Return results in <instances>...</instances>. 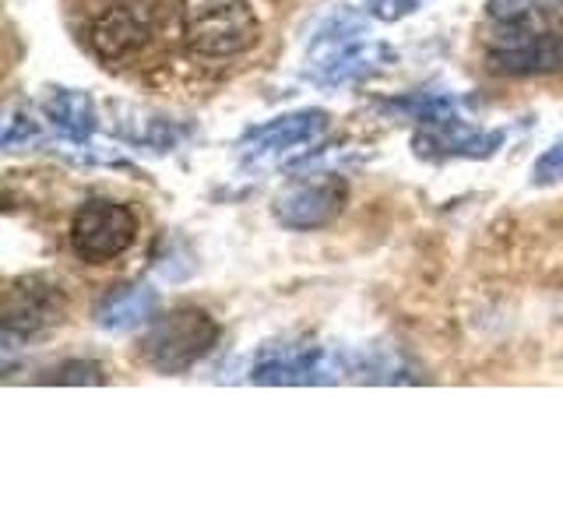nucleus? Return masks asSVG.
Here are the masks:
<instances>
[{
    "instance_id": "f3484780",
    "label": "nucleus",
    "mask_w": 563,
    "mask_h": 528,
    "mask_svg": "<svg viewBox=\"0 0 563 528\" xmlns=\"http://www.w3.org/2000/svg\"><path fill=\"white\" fill-rule=\"evenodd\" d=\"M419 4H422V0H369L366 11L374 18H380V22H398V18L412 14Z\"/></svg>"
},
{
    "instance_id": "6e6552de",
    "label": "nucleus",
    "mask_w": 563,
    "mask_h": 528,
    "mask_svg": "<svg viewBox=\"0 0 563 528\" xmlns=\"http://www.w3.org/2000/svg\"><path fill=\"white\" fill-rule=\"evenodd\" d=\"M155 22H158V8L152 0H117V4L92 18V25H88V46H92L99 61L117 64L152 40Z\"/></svg>"
},
{
    "instance_id": "ddd939ff",
    "label": "nucleus",
    "mask_w": 563,
    "mask_h": 528,
    "mask_svg": "<svg viewBox=\"0 0 563 528\" xmlns=\"http://www.w3.org/2000/svg\"><path fill=\"white\" fill-rule=\"evenodd\" d=\"M46 120L53 123V131L70 141V145H85L99 128L92 96L78 92V88H57V92L46 99Z\"/></svg>"
},
{
    "instance_id": "f03ea898",
    "label": "nucleus",
    "mask_w": 563,
    "mask_h": 528,
    "mask_svg": "<svg viewBox=\"0 0 563 528\" xmlns=\"http://www.w3.org/2000/svg\"><path fill=\"white\" fill-rule=\"evenodd\" d=\"M219 342L216 317L201 307H173L155 314L141 339V356L158 374H187Z\"/></svg>"
},
{
    "instance_id": "f8f14e48",
    "label": "nucleus",
    "mask_w": 563,
    "mask_h": 528,
    "mask_svg": "<svg viewBox=\"0 0 563 528\" xmlns=\"http://www.w3.org/2000/svg\"><path fill=\"white\" fill-rule=\"evenodd\" d=\"M155 307H158V293L145 286V282H131V286H117L99 299L96 324L102 331L123 334V331L148 324L155 317Z\"/></svg>"
},
{
    "instance_id": "7ed1b4c3",
    "label": "nucleus",
    "mask_w": 563,
    "mask_h": 528,
    "mask_svg": "<svg viewBox=\"0 0 563 528\" xmlns=\"http://www.w3.org/2000/svg\"><path fill=\"white\" fill-rule=\"evenodd\" d=\"M180 32L198 57H236L257 43V14L246 0H184Z\"/></svg>"
},
{
    "instance_id": "1a4fd4ad",
    "label": "nucleus",
    "mask_w": 563,
    "mask_h": 528,
    "mask_svg": "<svg viewBox=\"0 0 563 528\" xmlns=\"http://www.w3.org/2000/svg\"><path fill=\"white\" fill-rule=\"evenodd\" d=\"M349 184L339 173H321L313 180H296L275 198V219L286 229H321L342 216Z\"/></svg>"
},
{
    "instance_id": "9d476101",
    "label": "nucleus",
    "mask_w": 563,
    "mask_h": 528,
    "mask_svg": "<svg viewBox=\"0 0 563 528\" xmlns=\"http://www.w3.org/2000/svg\"><path fill=\"white\" fill-rule=\"evenodd\" d=\"M324 131H328L324 110H299V113L275 117L268 123H261V128H251L240 141V148L246 158H275L299 145H310V141H317Z\"/></svg>"
},
{
    "instance_id": "39448f33",
    "label": "nucleus",
    "mask_w": 563,
    "mask_h": 528,
    "mask_svg": "<svg viewBox=\"0 0 563 528\" xmlns=\"http://www.w3.org/2000/svg\"><path fill=\"white\" fill-rule=\"evenodd\" d=\"M349 374H356V352L313 342L264 345L251 366L254 384H334Z\"/></svg>"
},
{
    "instance_id": "20e7f679",
    "label": "nucleus",
    "mask_w": 563,
    "mask_h": 528,
    "mask_svg": "<svg viewBox=\"0 0 563 528\" xmlns=\"http://www.w3.org/2000/svg\"><path fill=\"white\" fill-rule=\"evenodd\" d=\"M363 29L349 11H339L313 40V78L321 85H352L374 78L387 64H395V53L380 43H363Z\"/></svg>"
},
{
    "instance_id": "0eeeda50",
    "label": "nucleus",
    "mask_w": 563,
    "mask_h": 528,
    "mask_svg": "<svg viewBox=\"0 0 563 528\" xmlns=\"http://www.w3.org/2000/svg\"><path fill=\"white\" fill-rule=\"evenodd\" d=\"M137 240V216L113 198H88L70 219V246L88 264L120 257Z\"/></svg>"
},
{
    "instance_id": "423d86ee",
    "label": "nucleus",
    "mask_w": 563,
    "mask_h": 528,
    "mask_svg": "<svg viewBox=\"0 0 563 528\" xmlns=\"http://www.w3.org/2000/svg\"><path fill=\"white\" fill-rule=\"evenodd\" d=\"M67 314V296L60 282L49 275H22L4 289V307H0V324H4V349L14 342H29L35 334L57 328Z\"/></svg>"
},
{
    "instance_id": "2eb2a0df",
    "label": "nucleus",
    "mask_w": 563,
    "mask_h": 528,
    "mask_svg": "<svg viewBox=\"0 0 563 528\" xmlns=\"http://www.w3.org/2000/svg\"><path fill=\"white\" fill-rule=\"evenodd\" d=\"M40 141H43V123L32 113H11L8 117V123H4V148L8 152L40 145Z\"/></svg>"
},
{
    "instance_id": "f257e3e1",
    "label": "nucleus",
    "mask_w": 563,
    "mask_h": 528,
    "mask_svg": "<svg viewBox=\"0 0 563 528\" xmlns=\"http://www.w3.org/2000/svg\"><path fill=\"white\" fill-rule=\"evenodd\" d=\"M497 32L489 40V64L504 75H553L563 70V29L550 22V4L539 0H493Z\"/></svg>"
},
{
    "instance_id": "9b49d317",
    "label": "nucleus",
    "mask_w": 563,
    "mask_h": 528,
    "mask_svg": "<svg viewBox=\"0 0 563 528\" xmlns=\"http://www.w3.org/2000/svg\"><path fill=\"white\" fill-rule=\"evenodd\" d=\"M504 131H475L462 117H444L422 123L416 134V152L427 158H486L500 148Z\"/></svg>"
},
{
    "instance_id": "4468645a",
    "label": "nucleus",
    "mask_w": 563,
    "mask_h": 528,
    "mask_svg": "<svg viewBox=\"0 0 563 528\" xmlns=\"http://www.w3.org/2000/svg\"><path fill=\"white\" fill-rule=\"evenodd\" d=\"M102 366L92 363V360H64L57 370H49V374L43 377V384H102Z\"/></svg>"
},
{
    "instance_id": "dca6fc26",
    "label": "nucleus",
    "mask_w": 563,
    "mask_h": 528,
    "mask_svg": "<svg viewBox=\"0 0 563 528\" xmlns=\"http://www.w3.org/2000/svg\"><path fill=\"white\" fill-rule=\"evenodd\" d=\"M532 184H536V187L563 184V138L553 141V145L539 155V163L532 166Z\"/></svg>"
}]
</instances>
